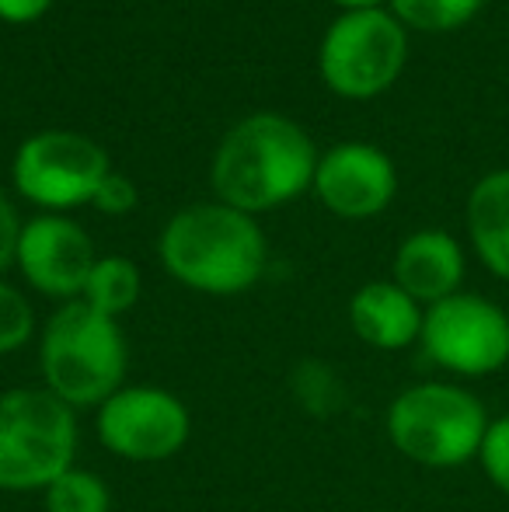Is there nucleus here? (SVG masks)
Returning a JSON list of instances; mask_svg holds the SVG:
<instances>
[{
  "label": "nucleus",
  "instance_id": "obj_1",
  "mask_svg": "<svg viewBox=\"0 0 509 512\" xmlns=\"http://www.w3.org/2000/svg\"><path fill=\"white\" fill-rule=\"evenodd\" d=\"M318 171L314 143L283 115H248L231 129L213 157V189L220 203L241 213L283 206L297 199Z\"/></svg>",
  "mask_w": 509,
  "mask_h": 512
},
{
  "label": "nucleus",
  "instance_id": "obj_2",
  "mask_svg": "<svg viewBox=\"0 0 509 512\" xmlns=\"http://www.w3.org/2000/svg\"><path fill=\"white\" fill-rule=\"evenodd\" d=\"M161 262L171 279L210 297L245 293L265 272V237L255 216L224 203H199L161 230Z\"/></svg>",
  "mask_w": 509,
  "mask_h": 512
},
{
  "label": "nucleus",
  "instance_id": "obj_3",
  "mask_svg": "<svg viewBox=\"0 0 509 512\" xmlns=\"http://www.w3.org/2000/svg\"><path fill=\"white\" fill-rule=\"evenodd\" d=\"M129 345L116 317L70 300L39 331L42 387L74 411L98 408L126 387Z\"/></svg>",
  "mask_w": 509,
  "mask_h": 512
},
{
  "label": "nucleus",
  "instance_id": "obj_4",
  "mask_svg": "<svg viewBox=\"0 0 509 512\" xmlns=\"http://www.w3.org/2000/svg\"><path fill=\"white\" fill-rule=\"evenodd\" d=\"M77 411L46 387L0 391V492H46L74 467Z\"/></svg>",
  "mask_w": 509,
  "mask_h": 512
},
{
  "label": "nucleus",
  "instance_id": "obj_5",
  "mask_svg": "<svg viewBox=\"0 0 509 512\" xmlns=\"http://www.w3.org/2000/svg\"><path fill=\"white\" fill-rule=\"evenodd\" d=\"M489 415L475 394L454 384H415L387 408V439L422 467H461L482 450Z\"/></svg>",
  "mask_w": 509,
  "mask_h": 512
},
{
  "label": "nucleus",
  "instance_id": "obj_6",
  "mask_svg": "<svg viewBox=\"0 0 509 512\" xmlns=\"http://www.w3.org/2000/svg\"><path fill=\"white\" fill-rule=\"evenodd\" d=\"M98 443L126 464H164L192 436V415L178 394L157 384H126L95 408Z\"/></svg>",
  "mask_w": 509,
  "mask_h": 512
},
{
  "label": "nucleus",
  "instance_id": "obj_7",
  "mask_svg": "<svg viewBox=\"0 0 509 512\" xmlns=\"http://www.w3.org/2000/svg\"><path fill=\"white\" fill-rule=\"evenodd\" d=\"M405 67V32L384 11H349L321 42V77L346 98H374Z\"/></svg>",
  "mask_w": 509,
  "mask_h": 512
},
{
  "label": "nucleus",
  "instance_id": "obj_8",
  "mask_svg": "<svg viewBox=\"0 0 509 512\" xmlns=\"http://www.w3.org/2000/svg\"><path fill=\"white\" fill-rule=\"evenodd\" d=\"M109 171V154L95 140L49 129L21 143L14 157V189L42 209H74L95 199Z\"/></svg>",
  "mask_w": 509,
  "mask_h": 512
},
{
  "label": "nucleus",
  "instance_id": "obj_9",
  "mask_svg": "<svg viewBox=\"0 0 509 512\" xmlns=\"http://www.w3.org/2000/svg\"><path fill=\"white\" fill-rule=\"evenodd\" d=\"M419 342L443 370L485 377L509 363V317L489 300L454 293L426 310Z\"/></svg>",
  "mask_w": 509,
  "mask_h": 512
},
{
  "label": "nucleus",
  "instance_id": "obj_10",
  "mask_svg": "<svg viewBox=\"0 0 509 512\" xmlns=\"http://www.w3.org/2000/svg\"><path fill=\"white\" fill-rule=\"evenodd\" d=\"M98 255L91 237L67 216H35L21 227L14 265L35 293L53 300H81Z\"/></svg>",
  "mask_w": 509,
  "mask_h": 512
},
{
  "label": "nucleus",
  "instance_id": "obj_11",
  "mask_svg": "<svg viewBox=\"0 0 509 512\" xmlns=\"http://www.w3.org/2000/svg\"><path fill=\"white\" fill-rule=\"evenodd\" d=\"M394 189V164L367 143H342L328 150L314 171V192L342 220L377 216L394 199Z\"/></svg>",
  "mask_w": 509,
  "mask_h": 512
},
{
  "label": "nucleus",
  "instance_id": "obj_12",
  "mask_svg": "<svg viewBox=\"0 0 509 512\" xmlns=\"http://www.w3.org/2000/svg\"><path fill=\"white\" fill-rule=\"evenodd\" d=\"M464 279L461 244L443 230H419L394 255V283L415 304H440L454 297Z\"/></svg>",
  "mask_w": 509,
  "mask_h": 512
},
{
  "label": "nucleus",
  "instance_id": "obj_13",
  "mask_svg": "<svg viewBox=\"0 0 509 512\" xmlns=\"http://www.w3.org/2000/svg\"><path fill=\"white\" fill-rule=\"evenodd\" d=\"M422 310L401 290L398 283H367L349 300V324L353 331L381 352H398L419 342L422 335Z\"/></svg>",
  "mask_w": 509,
  "mask_h": 512
},
{
  "label": "nucleus",
  "instance_id": "obj_14",
  "mask_svg": "<svg viewBox=\"0 0 509 512\" xmlns=\"http://www.w3.org/2000/svg\"><path fill=\"white\" fill-rule=\"evenodd\" d=\"M468 230L482 262L509 279V171L482 178L468 199Z\"/></svg>",
  "mask_w": 509,
  "mask_h": 512
},
{
  "label": "nucleus",
  "instance_id": "obj_15",
  "mask_svg": "<svg viewBox=\"0 0 509 512\" xmlns=\"http://www.w3.org/2000/svg\"><path fill=\"white\" fill-rule=\"evenodd\" d=\"M140 269H136L129 258L123 255H105L95 262V269H91L88 276V286H84V304L95 307L98 314L105 317H123L129 310L136 307V300H140Z\"/></svg>",
  "mask_w": 509,
  "mask_h": 512
},
{
  "label": "nucleus",
  "instance_id": "obj_16",
  "mask_svg": "<svg viewBox=\"0 0 509 512\" xmlns=\"http://www.w3.org/2000/svg\"><path fill=\"white\" fill-rule=\"evenodd\" d=\"M46 512H112V492L102 474L88 467H70L42 492Z\"/></svg>",
  "mask_w": 509,
  "mask_h": 512
},
{
  "label": "nucleus",
  "instance_id": "obj_17",
  "mask_svg": "<svg viewBox=\"0 0 509 512\" xmlns=\"http://www.w3.org/2000/svg\"><path fill=\"white\" fill-rule=\"evenodd\" d=\"M394 14L401 21L426 32H447L471 18L482 7V0H391Z\"/></svg>",
  "mask_w": 509,
  "mask_h": 512
},
{
  "label": "nucleus",
  "instance_id": "obj_18",
  "mask_svg": "<svg viewBox=\"0 0 509 512\" xmlns=\"http://www.w3.org/2000/svg\"><path fill=\"white\" fill-rule=\"evenodd\" d=\"M35 335V310L18 286L0 279V356L21 352Z\"/></svg>",
  "mask_w": 509,
  "mask_h": 512
},
{
  "label": "nucleus",
  "instance_id": "obj_19",
  "mask_svg": "<svg viewBox=\"0 0 509 512\" xmlns=\"http://www.w3.org/2000/svg\"><path fill=\"white\" fill-rule=\"evenodd\" d=\"M478 460H482L492 485L509 495V415L489 422L485 439H482V450H478Z\"/></svg>",
  "mask_w": 509,
  "mask_h": 512
},
{
  "label": "nucleus",
  "instance_id": "obj_20",
  "mask_svg": "<svg viewBox=\"0 0 509 512\" xmlns=\"http://www.w3.org/2000/svg\"><path fill=\"white\" fill-rule=\"evenodd\" d=\"M91 206H95L98 213L126 216L129 209L136 206V185L129 182L126 175H119V171H109V175L102 178V185H98V192H95V199H91Z\"/></svg>",
  "mask_w": 509,
  "mask_h": 512
},
{
  "label": "nucleus",
  "instance_id": "obj_21",
  "mask_svg": "<svg viewBox=\"0 0 509 512\" xmlns=\"http://www.w3.org/2000/svg\"><path fill=\"white\" fill-rule=\"evenodd\" d=\"M18 237H21V220H18V213H14V206L7 203L4 192H0V272L14 265Z\"/></svg>",
  "mask_w": 509,
  "mask_h": 512
},
{
  "label": "nucleus",
  "instance_id": "obj_22",
  "mask_svg": "<svg viewBox=\"0 0 509 512\" xmlns=\"http://www.w3.org/2000/svg\"><path fill=\"white\" fill-rule=\"evenodd\" d=\"M49 4H53V0H0V18L21 25V21L42 18Z\"/></svg>",
  "mask_w": 509,
  "mask_h": 512
},
{
  "label": "nucleus",
  "instance_id": "obj_23",
  "mask_svg": "<svg viewBox=\"0 0 509 512\" xmlns=\"http://www.w3.org/2000/svg\"><path fill=\"white\" fill-rule=\"evenodd\" d=\"M335 4H342V7H349V11H374L381 0H335Z\"/></svg>",
  "mask_w": 509,
  "mask_h": 512
}]
</instances>
